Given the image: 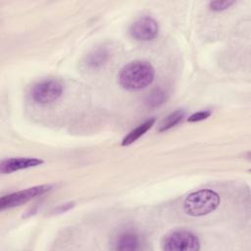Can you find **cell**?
Masks as SVG:
<instances>
[{"label": "cell", "instance_id": "obj_6", "mask_svg": "<svg viewBox=\"0 0 251 251\" xmlns=\"http://www.w3.org/2000/svg\"><path fill=\"white\" fill-rule=\"evenodd\" d=\"M128 32L135 40L149 41L157 36L159 25L151 17H141L130 25Z\"/></svg>", "mask_w": 251, "mask_h": 251}, {"label": "cell", "instance_id": "obj_12", "mask_svg": "<svg viewBox=\"0 0 251 251\" xmlns=\"http://www.w3.org/2000/svg\"><path fill=\"white\" fill-rule=\"evenodd\" d=\"M184 116H185V112L182 109L176 110L175 112H172L161 123V125L159 126V131L164 132V131H167V130L171 129L172 127L176 126L183 120Z\"/></svg>", "mask_w": 251, "mask_h": 251}, {"label": "cell", "instance_id": "obj_5", "mask_svg": "<svg viewBox=\"0 0 251 251\" xmlns=\"http://www.w3.org/2000/svg\"><path fill=\"white\" fill-rule=\"evenodd\" d=\"M51 188L52 186L49 184H42V185L32 186L24 190H20V191L5 195L0 199V209L5 210V209L21 206L28 202L29 200L46 193Z\"/></svg>", "mask_w": 251, "mask_h": 251}, {"label": "cell", "instance_id": "obj_8", "mask_svg": "<svg viewBox=\"0 0 251 251\" xmlns=\"http://www.w3.org/2000/svg\"><path fill=\"white\" fill-rule=\"evenodd\" d=\"M113 248L120 251L137 250L140 248V239L136 233L132 231H125L116 237Z\"/></svg>", "mask_w": 251, "mask_h": 251}, {"label": "cell", "instance_id": "obj_4", "mask_svg": "<svg viewBox=\"0 0 251 251\" xmlns=\"http://www.w3.org/2000/svg\"><path fill=\"white\" fill-rule=\"evenodd\" d=\"M64 92V85L57 79H44L30 90L31 99L39 105H49L56 102Z\"/></svg>", "mask_w": 251, "mask_h": 251}, {"label": "cell", "instance_id": "obj_1", "mask_svg": "<svg viewBox=\"0 0 251 251\" xmlns=\"http://www.w3.org/2000/svg\"><path fill=\"white\" fill-rule=\"evenodd\" d=\"M155 77V69L146 61H133L120 72V85L129 91H137L149 86Z\"/></svg>", "mask_w": 251, "mask_h": 251}, {"label": "cell", "instance_id": "obj_14", "mask_svg": "<svg viewBox=\"0 0 251 251\" xmlns=\"http://www.w3.org/2000/svg\"><path fill=\"white\" fill-rule=\"evenodd\" d=\"M211 116V111L209 110H204V111H199L196 112L194 114H192L191 116L188 117L187 121L189 123H195V122H200L203 120H206L207 118H209Z\"/></svg>", "mask_w": 251, "mask_h": 251}, {"label": "cell", "instance_id": "obj_10", "mask_svg": "<svg viewBox=\"0 0 251 251\" xmlns=\"http://www.w3.org/2000/svg\"><path fill=\"white\" fill-rule=\"evenodd\" d=\"M110 54L106 48H98L89 53L85 59V64L90 69H99L109 60Z\"/></svg>", "mask_w": 251, "mask_h": 251}, {"label": "cell", "instance_id": "obj_11", "mask_svg": "<svg viewBox=\"0 0 251 251\" xmlns=\"http://www.w3.org/2000/svg\"><path fill=\"white\" fill-rule=\"evenodd\" d=\"M168 98L166 91L160 87L153 89L145 98V104L148 108L155 109L163 105Z\"/></svg>", "mask_w": 251, "mask_h": 251}, {"label": "cell", "instance_id": "obj_3", "mask_svg": "<svg viewBox=\"0 0 251 251\" xmlns=\"http://www.w3.org/2000/svg\"><path fill=\"white\" fill-rule=\"evenodd\" d=\"M161 247L166 251H197L200 248V241L191 231L177 229L163 237Z\"/></svg>", "mask_w": 251, "mask_h": 251}, {"label": "cell", "instance_id": "obj_7", "mask_svg": "<svg viewBox=\"0 0 251 251\" xmlns=\"http://www.w3.org/2000/svg\"><path fill=\"white\" fill-rule=\"evenodd\" d=\"M43 160L37 158H9L2 160L0 164V173L1 174H11L20 170H25L32 167L41 165Z\"/></svg>", "mask_w": 251, "mask_h": 251}, {"label": "cell", "instance_id": "obj_2", "mask_svg": "<svg viewBox=\"0 0 251 251\" xmlns=\"http://www.w3.org/2000/svg\"><path fill=\"white\" fill-rule=\"evenodd\" d=\"M221 202L220 195L211 189L190 193L183 202L184 212L192 217H201L215 211Z\"/></svg>", "mask_w": 251, "mask_h": 251}, {"label": "cell", "instance_id": "obj_13", "mask_svg": "<svg viewBox=\"0 0 251 251\" xmlns=\"http://www.w3.org/2000/svg\"><path fill=\"white\" fill-rule=\"evenodd\" d=\"M234 3H235L234 1H213V2L209 3V7L213 11L221 12V11L228 9Z\"/></svg>", "mask_w": 251, "mask_h": 251}, {"label": "cell", "instance_id": "obj_9", "mask_svg": "<svg viewBox=\"0 0 251 251\" xmlns=\"http://www.w3.org/2000/svg\"><path fill=\"white\" fill-rule=\"evenodd\" d=\"M154 123H155V119L151 118V119L146 120L145 122H143L139 126H137L135 128L130 130L124 137V139L122 141V145L123 146H127V145H130L133 142H135L138 138H140L146 131H148L153 126Z\"/></svg>", "mask_w": 251, "mask_h": 251}, {"label": "cell", "instance_id": "obj_15", "mask_svg": "<svg viewBox=\"0 0 251 251\" xmlns=\"http://www.w3.org/2000/svg\"><path fill=\"white\" fill-rule=\"evenodd\" d=\"M74 205H75V203H65V204H63V205H61L60 207H58L57 209H56V212L57 213H62V212H66V211H68V210H70L72 207H74Z\"/></svg>", "mask_w": 251, "mask_h": 251}]
</instances>
